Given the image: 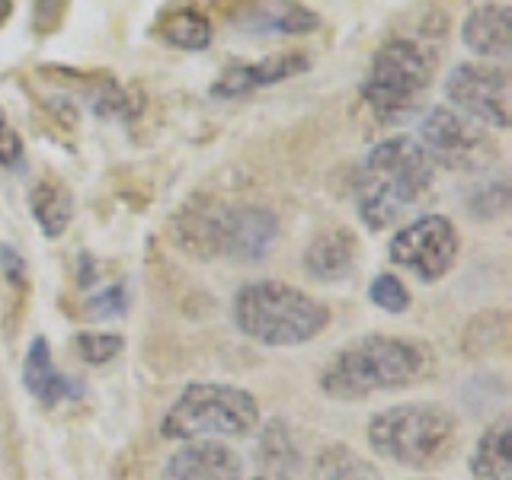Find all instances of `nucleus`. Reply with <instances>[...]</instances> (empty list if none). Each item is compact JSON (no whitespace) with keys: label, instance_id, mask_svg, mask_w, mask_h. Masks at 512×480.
Returning <instances> with one entry per match:
<instances>
[{"label":"nucleus","instance_id":"f257e3e1","mask_svg":"<svg viewBox=\"0 0 512 480\" xmlns=\"http://www.w3.org/2000/svg\"><path fill=\"white\" fill-rule=\"evenodd\" d=\"M439 372L436 349L420 336L365 333L340 346L320 368V391L340 404L407 391Z\"/></svg>","mask_w":512,"mask_h":480},{"label":"nucleus","instance_id":"f03ea898","mask_svg":"<svg viewBox=\"0 0 512 480\" xmlns=\"http://www.w3.org/2000/svg\"><path fill=\"white\" fill-rule=\"evenodd\" d=\"M436 167L429 164L423 144L410 135H391L365 154L356 183V212L368 231H384L404 221L410 208L420 205Z\"/></svg>","mask_w":512,"mask_h":480},{"label":"nucleus","instance_id":"7ed1b4c3","mask_svg":"<svg viewBox=\"0 0 512 480\" xmlns=\"http://www.w3.org/2000/svg\"><path fill=\"white\" fill-rule=\"evenodd\" d=\"M368 445L384 461L407 471H436L461 448V420L455 410L436 400H410L372 413Z\"/></svg>","mask_w":512,"mask_h":480},{"label":"nucleus","instance_id":"20e7f679","mask_svg":"<svg viewBox=\"0 0 512 480\" xmlns=\"http://www.w3.org/2000/svg\"><path fill=\"white\" fill-rule=\"evenodd\" d=\"M231 324L260 346H304L330 327V304L298 285L256 279L237 288Z\"/></svg>","mask_w":512,"mask_h":480},{"label":"nucleus","instance_id":"39448f33","mask_svg":"<svg viewBox=\"0 0 512 480\" xmlns=\"http://www.w3.org/2000/svg\"><path fill=\"white\" fill-rule=\"evenodd\" d=\"M263 423L260 400L247 388L221 381H192L167 407L160 436L170 442L247 439Z\"/></svg>","mask_w":512,"mask_h":480},{"label":"nucleus","instance_id":"423d86ee","mask_svg":"<svg viewBox=\"0 0 512 480\" xmlns=\"http://www.w3.org/2000/svg\"><path fill=\"white\" fill-rule=\"evenodd\" d=\"M432 80V55L413 39L384 42L362 80V100L381 125H400L423 106Z\"/></svg>","mask_w":512,"mask_h":480},{"label":"nucleus","instance_id":"0eeeda50","mask_svg":"<svg viewBox=\"0 0 512 480\" xmlns=\"http://www.w3.org/2000/svg\"><path fill=\"white\" fill-rule=\"evenodd\" d=\"M420 144L432 167L484 173L496 164V141L487 128L461 116L452 106H436L426 112L420 122Z\"/></svg>","mask_w":512,"mask_h":480},{"label":"nucleus","instance_id":"6e6552de","mask_svg":"<svg viewBox=\"0 0 512 480\" xmlns=\"http://www.w3.org/2000/svg\"><path fill=\"white\" fill-rule=\"evenodd\" d=\"M391 263L407 269L420 282H439L455 269L461 256V234L445 215H420L400 224L388 244Z\"/></svg>","mask_w":512,"mask_h":480},{"label":"nucleus","instance_id":"1a4fd4ad","mask_svg":"<svg viewBox=\"0 0 512 480\" xmlns=\"http://www.w3.org/2000/svg\"><path fill=\"white\" fill-rule=\"evenodd\" d=\"M445 96L455 112L484 128H509V71L464 61L445 77Z\"/></svg>","mask_w":512,"mask_h":480},{"label":"nucleus","instance_id":"9d476101","mask_svg":"<svg viewBox=\"0 0 512 480\" xmlns=\"http://www.w3.org/2000/svg\"><path fill=\"white\" fill-rule=\"evenodd\" d=\"M234 202H221L215 196H192L170 221L173 244L192 260H221L224 234H228Z\"/></svg>","mask_w":512,"mask_h":480},{"label":"nucleus","instance_id":"9b49d317","mask_svg":"<svg viewBox=\"0 0 512 480\" xmlns=\"http://www.w3.org/2000/svg\"><path fill=\"white\" fill-rule=\"evenodd\" d=\"M160 480H247V468L228 442L199 439L180 442L160 471Z\"/></svg>","mask_w":512,"mask_h":480},{"label":"nucleus","instance_id":"f8f14e48","mask_svg":"<svg viewBox=\"0 0 512 480\" xmlns=\"http://www.w3.org/2000/svg\"><path fill=\"white\" fill-rule=\"evenodd\" d=\"M279 240V218L269 212L266 205H231L228 218V234H224V250L221 260H231L240 266L263 263L269 250Z\"/></svg>","mask_w":512,"mask_h":480},{"label":"nucleus","instance_id":"ddd939ff","mask_svg":"<svg viewBox=\"0 0 512 480\" xmlns=\"http://www.w3.org/2000/svg\"><path fill=\"white\" fill-rule=\"evenodd\" d=\"M228 23L247 36H311L320 16L301 0H244Z\"/></svg>","mask_w":512,"mask_h":480},{"label":"nucleus","instance_id":"4468645a","mask_svg":"<svg viewBox=\"0 0 512 480\" xmlns=\"http://www.w3.org/2000/svg\"><path fill=\"white\" fill-rule=\"evenodd\" d=\"M311 68V58L304 52H282V55H269L263 61L253 64H234V68H224V74L212 84L215 100H240L260 87L282 84V80H292Z\"/></svg>","mask_w":512,"mask_h":480},{"label":"nucleus","instance_id":"2eb2a0df","mask_svg":"<svg viewBox=\"0 0 512 480\" xmlns=\"http://www.w3.org/2000/svg\"><path fill=\"white\" fill-rule=\"evenodd\" d=\"M461 42L484 61H506L512 55V7L503 0L474 7L461 23Z\"/></svg>","mask_w":512,"mask_h":480},{"label":"nucleus","instance_id":"dca6fc26","mask_svg":"<svg viewBox=\"0 0 512 480\" xmlns=\"http://www.w3.org/2000/svg\"><path fill=\"white\" fill-rule=\"evenodd\" d=\"M23 388L45 407H55L61 400H77L84 397V384L77 378H68L55 365L52 349H48L45 336H36L26 349L23 359Z\"/></svg>","mask_w":512,"mask_h":480},{"label":"nucleus","instance_id":"f3484780","mask_svg":"<svg viewBox=\"0 0 512 480\" xmlns=\"http://www.w3.org/2000/svg\"><path fill=\"white\" fill-rule=\"evenodd\" d=\"M304 272L314 282H343L359 266V237L349 228L317 234L304 250Z\"/></svg>","mask_w":512,"mask_h":480},{"label":"nucleus","instance_id":"a211bd4d","mask_svg":"<svg viewBox=\"0 0 512 480\" xmlns=\"http://www.w3.org/2000/svg\"><path fill=\"white\" fill-rule=\"evenodd\" d=\"M256 436V474L253 480H295L301 474V448L295 442V432L285 420L260 423Z\"/></svg>","mask_w":512,"mask_h":480},{"label":"nucleus","instance_id":"6ab92c4d","mask_svg":"<svg viewBox=\"0 0 512 480\" xmlns=\"http://www.w3.org/2000/svg\"><path fill=\"white\" fill-rule=\"evenodd\" d=\"M29 212L36 218L39 231L48 240H58L68 234L71 221H74V196L71 189L64 186L55 176H42V180L32 183L29 189Z\"/></svg>","mask_w":512,"mask_h":480},{"label":"nucleus","instance_id":"aec40b11","mask_svg":"<svg viewBox=\"0 0 512 480\" xmlns=\"http://www.w3.org/2000/svg\"><path fill=\"white\" fill-rule=\"evenodd\" d=\"M474 480H512V416L503 413L480 432L471 455Z\"/></svg>","mask_w":512,"mask_h":480},{"label":"nucleus","instance_id":"412c9836","mask_svg":"<svg viewBox=\"0 0 512 480\" xmlns=\"http://www.w3.org/2000/svg\"><path fill=\"white\" fill-rule=\"evenodd\" d=\"M157 39H164L170 48H180V52H205L212 45V20L196 7L183 0V4H173L157 23Z\"/></svg>","mask_w":512,"mask_h":480},{"label":"nucleus","instance_id":"4be33fe9","mask_svg":"<svg viewBox=\"0 0 512 480\" xmlns=\"http://www.w3.org/2000/svg\"><path fill=\"white\" fill-rule=\"evenodd\" d=\"M308 480H384L375 461L359 455L346 442H327L311 461Z\"/></svg>","mask_w":512,"mask_h":480},{"label":"nucleus","instance_id":"5701e85b","mask_svg":"<svg viewBox=\"0 0 512 480\" xmlns=\"http://www.w3.org/2000/svg\"><path fill=\"white\" fill-rule=\"evenodd\" d=\"M468 356H490V352H503L509 343V314L493 308V311H480L471 317V324L464 327L461 336Z\"/></svg>","mask_w":512,"mask_h":480},{"label":"nucleus","instance_id":"b1692460","mask_svg":"<svg viewBox=\"0 0 512 480\" xmlns=\"http://www.w3.org/2000/svg\"><path fill=\"white\" fill-rule=\"evenodd\" d=\"M84 96L93 109V116H100V119H135L141 109L138 96L132 90L119 87L112 77H93Z\"/></svg>","mask_w":512,"mask_h":480},{"label":"nucleus","instance_id":"393cba45","mask_svg":"<svg viewBox=\"0 0 512 480\" xmlns=\"http://www.w3.org/2000/svg\"><path fill=\"white\" fill-rule=\"evenodd\" d=\"M74 349H77L80 362L100 368V365H109L119 356V352L125 349V340L119 333H109V330H80L74 336Z\"/></svg>","mask_w":512,"mask_h":480},{"label":"nucleus","instance_id":"a878e982","mask_svg":"<svg viewBox=\"0 0 512 480\" xmlns=\"http://www.w3.org/2000/svg\"><path fill=\"white\" fill-rule=\"evenodd\" d=\"M368 301L388 314H407L413 304L410 288L404 285V279L394 276V272H378L372 285H368Z\"/></svg>","mask_w":512,"mask_h":480},{"label":"nucleus","instance_id":"bb28decb","mask_svg":"<svg viewBox=\"0 0 512 480\" xmlns=\"http://www.w3.org/2000/svg\"><path fill=\"white\" fill-rule=\"evenodd\" d=\"M468 208H471L474 218H484V221L506 215V208H509V180L506 176H493V180H487L484 186H477L468 199Z\"/></svg>","mask_w":512,"mask_h":480},{"label":"nucleus","instance_id":"cd10ccee","mask_svg":"<svg viewBox=\"0 0 512 480\" xmlns=\"http://www.w3.org/2000/svg\"><path fill=\"white\" fill-rule=\"evenodd\" d=\"M84 311L90 320H119L128 311V292L125 285H109L103 292H96L93 298H87Z\"/></svg>","mask_w":512,"mask_h":480},{"label":"nucleus","instance_id":"c85d7f7f","mask_svg":"<svg viewBox=\"0 0 512 480\" xmlns=\"http://www.w3.org/2000/svg\"><path fill=\"white\" fill-rule=\"evenodd\" d=\"M0 167H7V170L23 167V138L16 135V128L10 125L4 106H0Z\"/></svg>","mask_w":512,"mask_h":480},{"label":"nucleus","instance_id":"c756f323","mask_svg":"<svg viewBox=\"0 0 512 480\" xmlns=\"http://www.w3.org/2000/svg\"><path fill=\"white\" fill-rule=\"evenodd\" d=\"M71 0H32V29L45 36V32H55L64 20V10H68Z\"/></svg>","mask_w":512,"mask_h":480},{"label":"nucleus","instance_id":"7c9ffc66","mask_svg":"<svg viewBox=\"0 0 512 480\" xmlns=\"http://www.w3.org/2000/svg\"><path fill=\"white\" fill-rule=\"evenodd\" d=\"M0 272H4V279L13 288H26V282H29L26 260L20 256V250L10 247V244H0Z\"/></svg>","mask_w":512,"mask_h":480},{"label":"nucleus","instance_id":"2f4dec72","mask_svg":"<svg viewBox=\"0 0 512 480\" xmlns=\"http://www.w3.org/2000/svg\"><path fill=\"white\" fill-rule=\"evenodd\" d=\"M10 10H13V4L10 0H0V26L7 23V16H10Z\"/></svg>","mask_w":512,"mask_h":480}]
</instances>
